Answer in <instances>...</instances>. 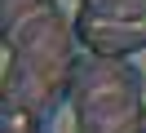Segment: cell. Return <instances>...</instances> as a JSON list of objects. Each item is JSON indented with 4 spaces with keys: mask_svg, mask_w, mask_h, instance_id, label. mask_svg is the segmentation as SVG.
Masks as SVG:
<instances>
[{
    "mask_svg": "<svg viewBox=\"0 0 146 133\" xmlns=\"http://www.w3.org/2000/svg\"><path fill=\"white\" fill-rule=\"evenodd\" d=\"M75 133H142L146 120V80L128 58L80 53L71 80Z\"/></svg>",
    "mask_w": 146,
    "mask_h": 133,
    "instance_id": "cell-2",
    "label": "cell"
},
{
    "mask_svg": "<svg viewBox=\"0 0 146 133\" xmlns=\"http://www.w3.org/2000/svg\"><path fill=\"white\" fill-rule=\"evenodd\" d=\"M0 133H49V115L18 102H0Z\"/></svg>",
    "mask_w": 146,
    "mask_h": 133,
    "instance_id": "cell-4",
    "label": "cell"
},
{
    "mask_svg": "<svg viewBox=\"0 0 146 133\" xmlns=\"http://www.w3.org/2000/svg\"><path fill=\"white\" fill-rule=\"evenodd\" d=\"M75 40L84 44V53L106 58H128L146 49V0H80Z\"/></svg>",
    "mask_w": 146,
    "mask_h": 133,
    "instance_id": "cell-3",
    "label": "cell"
},
{
    "mask_svg": "<svg viewBox=\"0 0 146 133\" xmlns=\"http://www.w3.org/2000/svg\"><path fill=\"white\" fill-rule=\"evenodd\" d=\"M75 18L58 0H0V102H18L53 120L58 106L71 102L75 80Z\"/></svg>",
    "mask_w": 146,
    "mask_h": 133,
    "instance_id": "cell-1",
    "label": "cell"
},
{
    "mask_svg": "<svg viewBox=\"0 0 146 133\" xmlns=\"http://www.w3.org/2000/svg\"><path fill=\"white\" fill-rule=\"evenodd\" d=\"M142 133H146V120H142Z\"/></svg>",
    "mask_w": 146,
    "mask_h": 133,
    "instance_id": "cell-5",
    "label": "cell"
}]
</instances>
